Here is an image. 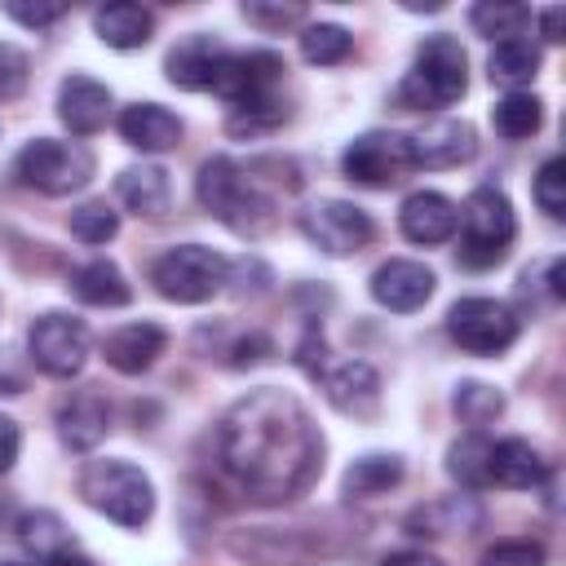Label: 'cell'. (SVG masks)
<instances>
[{
	"instance_id": "obj_28",
	"label": "cell",
	"mask_w": 566,
	"mask_h": 566,
	"mask_svg": "<svg viewBox=\"0 0 566 566\" xmlns=\"http://www.w3.org/2000/svg\"><path fill=\"white\" fill-rule=\"evenodd\" d=\"M402 482V460L398 455H385V451H367L358 455L349 469H345V495L349 500H371V495H385L389 486Z\"/></svg>"
},
{
	"instance_id": "obj_42",
	"label": "cell",
	"mask_w": 566,
	"mask_h": 566,
	"mask_svg": "<svg viewBox=\"0 0 566 566\" xmlns=\"http://www.w3.org/2000/svg\"><path fill=\"white\" fill-rule=\"evenodd\" d=\"M265 358H270V340H265L261 332L243 336V340L230 349V367H252V363H265Z\"/></svg>"
},
{
	"instance_id": "obj_7",
	"label": "cell",
	"mask_w": 566,
	"mask_h": 566,
	"mask_svg": "<svg viewBox=\"0 0 566 566\" xmlns=\"http://www.w3.org/2000/svg\"><path fill=\"white\" fill-rule=\"evenodd\" d=\"M13 172L22 186L40 195H71L84 190L93 177V155L84 142H57V137H35L18 150Z\"/></svg>"
},
{
	"instance_id": "obj_32",
	"label": "cell",
	"mask_w": 566,
	"mask_h": 566,
	"mask_svg": "<svg viewBox=\"0 0 566 566\" xmlns=\"http://www.w3.org/2000/svg\"><path fill=\"white\" fill-rule=\"evenodd\" d=\"M469 22H473L478 35H486V40L500 44V40L522 35V27L531 22V9L526 4H513V0H482V4L469 9Z\"/></svg>"
},
{
	"instance_id": "obj_38",
	"label": "cell",
	"mask_w": 566,
	"mask_h": 566,
	"mask_svg": "<svg viewBox=\"0 0 566 566\" xmlns=\"http://www.w3.org/2000/svg\"><path fill=\"white\" fill-rule=\"evenodd\" d=\"M482 566H544V544L535 539H500L482 553Z\"/></svg>"
},
{
	"instance_id": "obj_4",
	"label": "cell",
	"mask_w": 566,
	"mask_h": 566,
	"mask_svg": "<svg viewBox=\"0 0 566 566\" xmlns=\"http://www.w3.org/2000/svg\"><path fill=\"white\" fill-rule=\"evenodd\" d=\"M460 248H455V261L464 270H491L509 256V243L517 234V217H513V203L504 190L495 186H478L469 190L464 208H460Z\"/></svg>"
},
{
	"instance_id": "obj_43",
	"label": "cell",
	"mask_w": 566,
	"mask_h": 566,
	"mask_svg": "<svg viewBox=\"0 0 566 566\" xmlns=\"http://www.w3.org/2000/svg\"><path fill=\"white\" fill-rule=\"evenodd\" d=\"M18 451H22V429H18V420L0 416V473H9V469H13Z\"/></svg>"
},
{
	"instance_id": "obj_44",
	"label": "cell",
	"mask_w": 566,
	"mask_h": 566,
	"mask_svg": "<svg viewBox=\"0 0 566 566\" xmlns=\"http://www.w3.org/2000/svg\"><path fill=\"white\" fill-rule=\"evenodd\" d=\"M380 566H442L433 553H420V548H402V553H389Z\"/></svg>"
},
{
	"instance_id": "obj_24",
	"label": "cell",
	"mask_w": 566,
	"mask_h": 566,
	"mask_svg": "<svg viewBox=\"0 0 566 566\" xmlns=\"http://www.w3.org/2000/svg\"><path fill=\"white\" fill-rule=\"evenodd\" d=\"M544 478H548V464H544V455L526 438L491 442V482H500L509 491H531Z\"/></svg>"
},
{
	"instance_id": "obj_11",
	"label": "cell",
	"mask_w": 566,
	"mask_h": 566,
	"mask_svg": "<svg viewBox=\"0 0 566 566\" xmlns=\"http://www.w3.org/2000/svg\"><path fill=\"white\" fill-rule=\"evenodd\" d=\"M301 234L327 256H354L371 243V217L345 199H318L301 212Z\"/></svg>"
},
{
	"instance_id": "obj_16",
	"label": "cell",
	"mask_w": 566,
	"mask_h": 566,
	"mask_svg": "<svg viewBox=\"0 0 566 566\" xmlns=\"http://www.w3.org/2000/svg\"><path fill=\"white\" fill-rule=\"evenodd\" d=\"M323 394L336 411H345L354 420H367L380 411V376L363 358H345L332 371H323Z\"/></svg>"
},
{
	"instance_id": "obj_29",
	"label": "cell",
	"mask_w": 566,
	"mask_h": 566,
	"mask_svg": "<svg viewBox=\"0 0 566 566\" xmlns=\"http://www.w3.org/2000/svg\"><path fill=\"white\" fill-rule=\"evenodd\" d=\"M18 539H22V548H27L35 562H49V557H57V553L71 548V531H66V522H62L53 509H31V513H22V517H18Z\"/></svg>"
},
{
	"instance_id": "obj_3",
	"label": "cell",
	"mask_w": 566,
	"mask_h": 566,
	"mask_svg": "<svg viewBox=\"0 0 566 566\" xmlns=\"http://www.w3.org/2000/svg\"><path fill=\"white\" fill-rule=\"evenodd\" d=\"M464 88H469V57H464L455 35L438 31V35L420 40L416 62H411V71L398 84V106H407V111H438V106L460 102Z\"/></svg>"
},
{
	"instance_id": "obj_19",
	"label": "cell",
	"mask_w": 566,
	"mask_h": 566,
	"mask_svg": "<svg viewBox=\"0 0 566 566\" xmlns=\"http://www.w3.org/2000/svg\"><path fill=\"white\" fill-rule=\"evenodd\" d=\"M221 57H226V49H221L212 35L195 31V35H186V40H177V44L168 49V62H164L168 84H177V88H186V93L212 88V75H217V66H221Z\"/></svg>"
},
{
	"instance_id": "obj_22",
	"label": "cell",
	"mask_w": 566,
	"mask_h": 566,
	"mask_svg": "<svg viewBox=\"0 0 566 566\" xmlns=\"http://www.w3.org/2000/svg\"><path fill=\"white\" fill-rule=\"evenodd\" d=\"M66 287H71V296H75V301L97 305V310H119V305H128V296H133V287H128L124 270H119L115 261H106V256L75 265V270H71V279H66Z\"/></svg>"
},
{
	"instance_id": "obj_21",
	"label": "cell",
	"mask_w": 566,
	"mask_h": 566,
	"mask_svg": "<svg viewBox=\"0 0 566 566\" xmlns=\"http://www.w3.org/2000/svg\"><path fill=\"white\" fill-rule=\"evenodd\" d=\"M111 429V407L102 402V394L80 389L57 407V433L71 451H93Z\"/></svg>"
},
{
	"instance_id": "obj_39",
	"label": "cell",
	"mask_w": 566,
	"mask_h": 566,
	"mask_svg": "<svg viewBox=\"0 0 566 566\" xmlns=\"http://www.w3.org/2000/svg\"><path fill=\"white\" fill-rule=\"evenodd\" d=\"M27 75H31V62L18 44L0 40V102H13L22 88H27Z\"/></svg>"
},
{
	"instance_id": "obj_26",
	"label": "cell",
	"mask_w": 566,
	"mask_h": 566,
	"mask_svg": "<svg viewBox=\"0 0 566 566\" xmlns=\"http://www.w3.org/2000/svg\"><path fill=\"white\" fill-rule=\"evenodd\" d=\"M486 75H491V84H504L509 93H522V84H531L539 75V44H531L526 35L500 40L486 57Z\"/></svg>"
},
{
	"instance_id": "obj_48",
	"label": "cell",
	"mask_w": 566,
	"mask_h": 566,
	"mask_svg": "<svg viewBox=\"0 0 566 566\" xmlns=\"http://www.w3.org/2000/svg\"><path fill=\"white\" fill-rule=\"evenodd\" d=\"M0 566H22V562H0Z\"/></svg>"
},
{
	"instance_id": "obj_40",
	"label": "cell",
	"mask_w": 566,
	"mask_h": 566,
	"mask_svg": "<svg viewBox=\"0 0 566 566\" xmlns=\"http://www.w3.org/2000/svg\"><path fill=\"white\" fill-rule=\"evenodd\" d=\"M243 18L270 31H283L292 22H301V4H243Z\"/></svg>"
},
{
	"instance_id": "obj_18",
	"label": "cell",
	"mask_w": 566,
	"mask_h": 566,
	"mask_svg": "<svg viewBox=\"0 0 566 566\" xmlns=\"http://www.w3.org/2000/svg\"><path fill=\"white\" fill-rule=\"evenodd\" d=\"M168 332L159 323H124L102 340V358L119 371V376H142L146 367H155V358L164 354Z\"/></svg>"
},
{
	"instance_id": "obj_45",
	"label": "cell",
	"mask_w": 566,
	"mask_h": 566,
	"mask_svg": "<svg viewBox=\"0 0 566 566\" xmlns=\"http://www.w3.org/2000/svg\"><path fill=\"white\" fill-rule=\"evenodd\" d=\"M22 376L13 371V354H0V394H22Z\"/></svg>"
},
{
	"instance_id": "obj_46",
	"label": "cell",
	"mask_w": 566,
	"mask_h": 566,
	"mask_svg": "<svg viewBox=\"0 0 566 566\" xmlns=\"http://www.w3.org/2000/svg\"><path fill=\"white\" fill-rule=\"evenodd\" d=\"M539 31H544V40H548V44H557V40H562V4H553V9H544V13H539Z\"/></svg>"
},
{
	"instance_id": "obj_47",
	"label": "cell",
	"mask_w": 566,
	"mask_h": 566,
	"mask_svg": "<svg viewBox=\"0 0 566 566\" xmlns=\"http://www.w3.org/2000/svg\"><path fill=\"white\" fill-rule=\"evenodd\" d=\"M40 566H93L84 553H75V548H66V553H57V557H49V562H40Z\"/></svg>"
},
{
	"instance_id": "obj_14",
	"label": "cell",
	"mask_w": 566,
	"mask_h": 566,
	"mask_svg": "<svg viewBox=\"0 0 566 566\" xmlns=\"http://www.w3.org/2000/svg\"><path fill=\"white\" fill-rule=\"evenodd\" d=\"M411 155L416 168H460L478 155V133L469 119H429L420 133H411Z\"/></svg>"
},
{
	"instance_id": "obj_5",
	"label": "cell",
	"mask_w": 566,
	"mask_h": 566,
	"mask_svg": "<svg viewBox=\"0 0 566 566\" xmlns=\"http://www.w3.org/2000/svg\"><path fill=\"white\" fill-rule=\"evenodd\" d=\"M80 495L102 517L137 531L155 513V486L150 478L128 460H88L80 473Z\"/></svg>"
},
{
	"instance_id": "obj_35",
	"label": "cell",
	"mask_w": 566,
	"mask_h": 566,
	"mask_svg": "<svg viewBox=\"0 0 566 566\" xmlns=\"http://www.w3.org/2000/svg\"><path fill=\"white\" fill-rule=\"evenodd\" d=\"M71 234L80 239V243H111L115 234H119V212L106 203V199H88V203H80L75 212H71Z\"/></svg>"
},
{
	"instance_id": "obj_36",
	"label": "cell",
	"mask_w": 566,
	"mask_h": 566,
	"mask_svg": "<svg viewBox=\"0 0 566 566\" xmlns=\"http://www.w3.org/2000/svg\"><path fill=\"white\" fill-rule=\"evenodd\" d=\"M451 407H455V416L464 424H486V420H495L504 411V398L491 385H482V380H460Z\"/></svg>"
},
{
	"instance_id": "obj_1",
	"label": "cell",
	"mask_w": 566,
	"mask_h": 566,
	"mask_svg": "<svg viewBox=\"0 0 566 566\" xmlns=\"http://www.w3.org/2000/svg\"><path fill=\"white\" fill-rule=\"evenodd\" d=\"M221 469L261 504L301 495L323 469V438L296 394L248 389L217 429Z\"/></svg>"
},
{
	"instance_id": "obj_13",
	"label": "cell",
	"mask_w": 566,
	"mask_h": 566,
	"mask_svg": "<svg viewBox=\"0 0 566 566\" xmlns=\"http://www.w3.org/2000/svg\"><path fill=\"white\" fill-rule=\"evenodd\" d=\"M433 287H438L433 270L424 261H411V256H394V261L376 265V274H371V301L394 310V314L420 310L433 296Z\"/></svg>"
},
{
	"instance_id": "obj_15",
	"label": "cell",
	"mask_w": 566,
	"mask_h": 566,
	"mask_svg": "<svg viewBox=\"0 0 566 566\" xmlns=\"http://www.w3.org/2000/svg\"><path fill=\"white\" fill-rule=\"evenodd\" d=\"M455 226H460V208L438 195V190H411L398 208V230L411 239V243H451L455 239Z\"/></svg>"
},
{
	"instance_id": "obj_9",
	"label": "cell",
	"mask_w": 566,
	"mask_h": 566,
	"mask_svg": "<svg viewBox=\"0 0 566 566\" xmlns=\"http://www.w3.org/2000/svg\"><path fill=\"white\" fill-rule=\"evenodd\" d=\"M447 332L464 354L495 358L517 340V314L495 296H464L447 310Z\"/></svg>"
},
{
	"instance_id": "obj_33",
	"label": "cell",
	"mask_w": 566,
	"mask_h": 566,
	"mask_svg": "<svg viewBox=\"0 0 566 566\" xmlns=\"http://www.w3.org/2000/svg\"><path fill=\"white\" fill-rule=\"evenodd\" d=\"M349 49H354V35L336 22H310L301 31V57L314 66H336L349 57Z\"/></svg>"
},
{
	"instance_id": "obj_25",
	"label": "cell",
	"mask_w": 566,
	"mask_h": 566,
	"mask_svg": "<svg viewBox=\"0 0 566 566\" xmlns=\"http://www.w3.org/2000/svg\"><path fill=\"white\" fill-rule=\"evenodd\" d=\"M93 31L111 49H142L150 40V31H155V13L133 4V0H111V4H102L93 13Z\"/></svg>"
},
{
	"instance_id": "obj_10",
	"label": "cell",
	"mask_w": 566,
	"mask_h": 566,
	"mask_svg": "<svg viewBox=\"0 0 566 566\" xmlns=\"http://www.w3.org/2000/svg\"><path fill=\"white\" fill-rule=\"evenodd\" d=\"M27 358H31L44 376L66 380V376H75V371L84 367V358H88V327H84L80 318L62 314V310L40 314V318L31 323V332H27Z\"/></svg>"
},
{
	"instance_id": "obj_31",
	"label": "cell",
	"mask_w": 566,
	"mask_h": 566,
	"mask_svg": "<svg viewBox=\"0 0 566 566\" xmlns=\"http://www.w3.org/2000/svg\"><path fill=\"white\" fill-rule=\"evenodd\" d=\"M447 473H451L460 486H469V491L486 486V482H491V442H486L482 433L455 438L451 451H447Z\"/></svg>"
},
{
	"instance_id": "obj_20",
	"label": "cell",
	"mask_w": 566,
	"mask_h": 566,
	"mask_svg": "<svg viewBox=\"0 0 566 566\" xmlns=\"http://www.w3.org/2000/svg\"><path fill=\"white\" fill-rule=\"evenodd\" d=\"M119 137L146 155H159L181 142V119L159 102H133L119 111Z\"/></svg>"
},
{
	"instance_id": "obj_6",
	"label": "cell",
	"mask_w": 566,
	"mask_h": 566,
	"mask_svg": "<svg viewBox=\"0 0 566 566\" xmlns=\"http://www.w3.org/2000/svg\"><path fill=\"white\" fill-rule=\"evenodd\" d=\"M230 279V261L203 243H181V248H168L155 265H150V283L164 301H177V305H203L212 301Z\"/></svg>"
},
{
	"instance_id": "obj_30",
	"label": "cell",
	"mask_w": 566,
	"mask_h": 566,
	"mask_svg": "<svg viewBox=\"0 0 566 566\" xmlns=\"http://www.w3.org/2000/svg\"><path fill=\"white\" fill-rule=\"evenodd\" d=\"M491 124H495L500 137L522 142V137L539 133V124H544V102H539L535 93H504V97L495 102V111H491Z\"/></svg>"
},
{
	"instance_id": "obj_23",
	"label": "cell",
	"mask_w": 566,
	"mask_h": 566,
	"mask_svg": "<svg viewBox=\"0 0 566 566\" xmlns=\"http://www.w3.org/2000/svg\"><path fill=\"white\" fill-rule=\"evenodd\" d=\"M115 195H119V203H124L128 212L150 217V221H155V217H164V212H168L172 186H168V172H164L159 164H133V168H124V172H119Z\"/></svg>"
},
{
	"instance_id": "obj_12",
	"label": "cell",
	"mask_w": 566,
	"mask_h": 566,
	"mask_svg": "<svg viewBox=\"0 0 566 566\" xmlns=\"http://www.w3.org/2000/svg\"><path fill=\"white\" fill-rule=\"evenodd\" d=\"M283 57L252 49V53H226L217 75H212V93H221L230 106L256 102V97H274V84L283 80Z\"/></svg>"
},
{
	"instance_id": "obj_41",
	"label": "cell",
	"mask_w": 566,
	"mask_h": 566,
	"mask_svg": "<svg viewBox=\"0 0 566 566\" xmlns=\"http://www.w3.org/2000/svg\"><path fill=\"white\" fill-rule=\"evenodd\" d=\"M4 13H9L13 22H22V27H49V22H57L66 9H62V4H22V0H9Z\"/></svg>"
},
{
	"instance_id": "obj_2",
	"label": "cell",
	"mask_w": 566,
	"mask_h": 566,
	"mask_svg": "<svg viewBox=\"0 0 566 566\" xmlns=\"http://www.w3.org/2000/svg\"><path fill=\"white\" fill-rule=\"evenodd\" d=\"M195 195H199L203 212H212V217H217L221 226H230L234 234L256 239V234H265L270 221H274L270 195H265L261 181H256L243 164H234L230 155L203 159V168H199V177H195Z\"/></svg>"
},
{
	"instance_id": "obj_27",
	"label": "cell",
	"mask_w": 566,
	"mask_h": 566,
	"mask_svg": "<svg viewBox=\"0 0 566 566\" xmlns=\"http://www.w3.org/2000/svg\"><path fill=\"white\" fill-rule=\"evenodd\" d=\"M482 522V509L469 500V495H451V500H433V504H424V509H416L411 517H407V531L411 535H464V531H473Z\"/></svg>"
},
{
	"instance_id": "obj_34",
	"label": "cell",
	"mask_w": 566,
	"mask_h": 566,
	"mask_svg": "<svg viewBox=\"0 0 566 566\" xmlns=\"http://www.w3.org/2000/svg\"><path fill=\"white\" fill-rule=\"evenodd\" d=\"M287 119V106L279 97H256V102H243V106H230L226 115V133L230 137H261L270 128H279Z\"/></svg>"
},
{
	"instance_id": "obj_17",
	"label": "cell",
	"mask_w": 566,
	"mask_h": 566,
	"mask_svg": "<svg viewBox=\"0 0 566 566\" xmlns=\"http://www.w3.org/2000/svg\"><path fill=\"white\" fill-rule=\"evenodd\" d=\"M106 115H111V88L88 80V75H66L57 84V119L75 133V137H88L97 128H106Z\"/></svg>"
},
{
	"instance_id": "obj_37",
	"label": "cell",
	"mask_w": 566,
	"mask_h": 566,
	"mask_svg": "<svg viewBox=\"0 0 566 566\" xmlns=\"http://www.w3.org/2000/svg\"><path fill=\"white\" fill-rule=\"evenodd\" d=\"M535 203H539V212L553 217V221L566 217V159H562V155L544 159V168L535 172Z\"/></svg>"
},
{
	"instance_id": "obj_8",
	"label": "cell",
	"mask_w": 566,
	"mask_h": 566,
	"mask_svg": "<svg viewBox=\"0 0 566 566\" xmlns=\"http://www.w3.org/2000/svg\"><path fill=\"white\" fill-rule=\"evenodd\" d=\"M340 168H345V177L358 181V186L389 190V186H398V181H407V177L416 172L411 137H407V133H394V128L358 133V137L345 146Z\"/></svg>"
}]
</instances>
